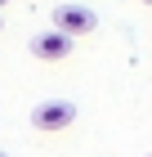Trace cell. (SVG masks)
<instances>
[{
    "instance_id": "obj_5",
    "label": "cell",
    "mask_w": 152,
    "mask_h": 157,
    "mask_svg": "<svg viewBox=\"0 0 152 157\" xmlns=\"http://www.w3.org/2000/svg\"><path fill=\"white\" fill-rule=\"evenodd\" d=\"M0 157H9V153H0Z\"/></svg>"
},
{
    "instance_id": "obj_1",
    "label": "cell",
    "mask_w": 152,
    "mask_h": 157,
    "mask_svg": "<svg viewBox=\"0 0 152 157\" xmlns=\"http://www.w3.org/2000/svg\"><path fill=\"white\" fill-rule=\"evenodd\" d=\"M72 121H76V103H72V99H45V103H36V108H32V126H36V130H45V135L67 130Z\"/></svg>"
},
{
    "instance_id": "obj_3",
    "label": "cell",
    "mask_w": 152,
    "mask_h": 157,
    "mask_svg": "<svg viewBox=\"0 0 152 157\" xmlns=\"http://www.w3.org/2000/svg\"><path fill=\"white\" fill-rule=\"evenodd\" d=\"M54 27L67 32V36H90L94 27H98V13L90 5H58L54 9Z\"/></svg>"
},
{
    "instance_id": "obj_6",
    "label": "cell",
    "mask_w": 152,
    "mask_h": 157,
    "mask_svg": "<svg viewBox=\"0 0 152 157\" xmlns=\"http://www.w3.org/2000/svg\"><path fill=\"white\" fill-rule=\"evenodd\" d=\"M0 27H5V23H0Z\"/></svg>"
},
{
    "instance_id": "obj_2",
    "label": "cell",
    "mask_w": 152,
    "mask_h": 157,
    "mask_svg": "<svg viewBox=\"0 0 152 157\" xmlns=\"http://www.w3.org/2000/svg\"><path fill=\"white\" fill-rule=\"evenodd\" d=\"M72 40H76V36L49 27V32H36V36L27 40V49H32V59H40V63H63L72 54Z\"/></svg>"
},
{
    "instance_id": "obj_8",
    "label": "cell",
    "mask_w": 152,
    "mask_h": 157,
    "mask_svg": "<svg viewBox=\"0 0 152 157\" xmlns=\"http://www.w3.org/2000/svg\"><path fill=\"white\" fill-rule=\"evenodd\" d=\"M148 157H152V153H148Z\"/></svg>"
},
{
    "instance_id": "obj_4",
    "label": "cell",
    "mask_w": 152,
    "mask_h": 157,
    "mask_svg": "<svg viewBox=\"0 0 152 157\" xmlns=\"http://www.w3.org/2000/svg\"><path fill=\"white\" fill-rule=\"evenodd\" d=\"M5 5H9V0H0V9H5Z\"/></svg>"
},
{
    "instance_id": "obj_7",
    "label": "cell",
    "mask_w": 152,
    "mask_h": 157,
    "mask_svg": "<svg viewBox=\"0 0 152 157\" xmlns=\"http://www.w3.org/2000/svg\"><path fill=\"white\" fill-rule=\"evenodd\" d=\"M148 5H152V0H148Z\"/></svg>"
}]
</instances>
